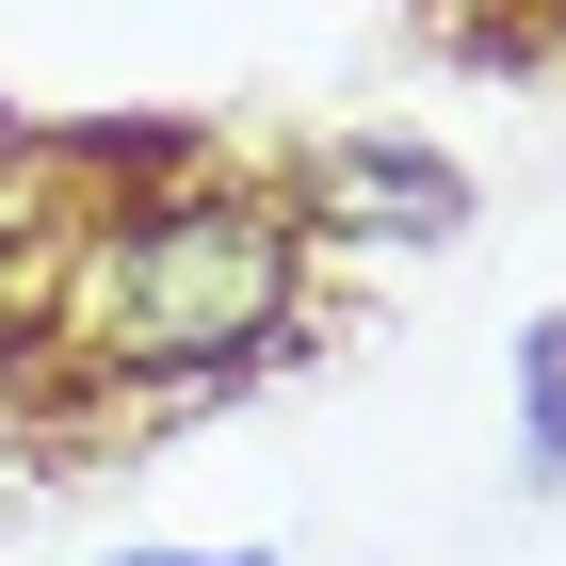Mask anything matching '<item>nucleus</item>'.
Returning a JSON list of instances; mask_svg holds the SVG:
<instances>
[{
    "mask_svg": "<svg viewBox=\"0 0 566 566\" xmlns=\"http://www.w3.org/2000/svg\"><path fill=\"white\" fill-rule=\"evenodd\" d=\"M292 292H307V227L275 211V195H243V178H178L146 211H82L49 324H65L97 373H178V389H195V373L275 356Z\"/></svg>",
    "mask_w": 566,
    "mask_h": 566,
    "instance_id": "nucleus-1",
    "label": "nucleus"
},
{
    "mask_svg": "<svg viewBox=\"0 0 566 566\" xmlns=\"http://www.w3.org/2000/svg\"><path fill=\"white\" fill-rule=\"evenodd\" d=\"M114 566H227V551H114ZM243 566H260V551H243Z\"/></svg>",
    "mask_w": 566,
    "mask_h": 566,
    "instance_id": "nucleus-3",
    "label": "nucleus"
},
{
    "mask_svg": "<svg viewBox=\"0 0 566 566\" xmlns=\"http://www.w3.org/2000/svg\"><path fill=\"white\" fill-rule=\"evenodd\" d=\"M518 389H534V485H566V324L518 340Z\"/></svg>",
    "mask_w": 566,
    "mask_h": 566,
    "instance_id": "nucleus-2",
    "label": "nucleus"
}]
</instances>
